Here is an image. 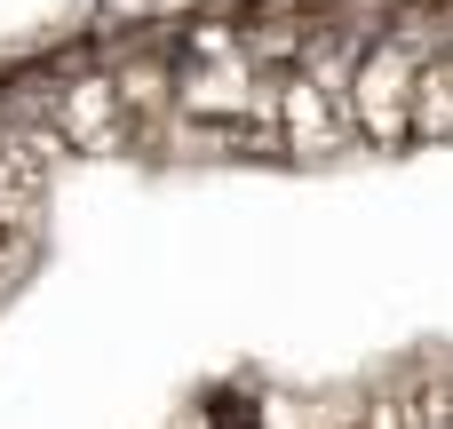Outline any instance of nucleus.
<instances>
[{
	"label": "nucleus",
	"instance_id": "obj_1",
	"mask_svg": "<svg viewBox=\"0 0 453 429\" xmlns=\"http://www.w3.org/2000/svg\"><path fill=\"white\" fill-rule=\"evenodd\" d=\"M422 72H430V56L414 48V40H374L366 56H358V80H350V119H358V135L366 143H406L414 135V96H422Z\"/></svg>",
	"mask_w": 453,
	"mask_h": 429
},
{
	"label": "nucleus",
	"instance_id": "obj_2",
	"mask_svg": "<svg viewBox=\"0 0 453 429\" xmlns=\"http://www.w3.org/2000/svg\"><path fill=\"white\" fill-rule=\"evenodd\" d=\"M414 135H453V56H430V72H422Z\"/></svg>",
	"mask_w": 453,
	"mask_h": 429
}]
</instances>
